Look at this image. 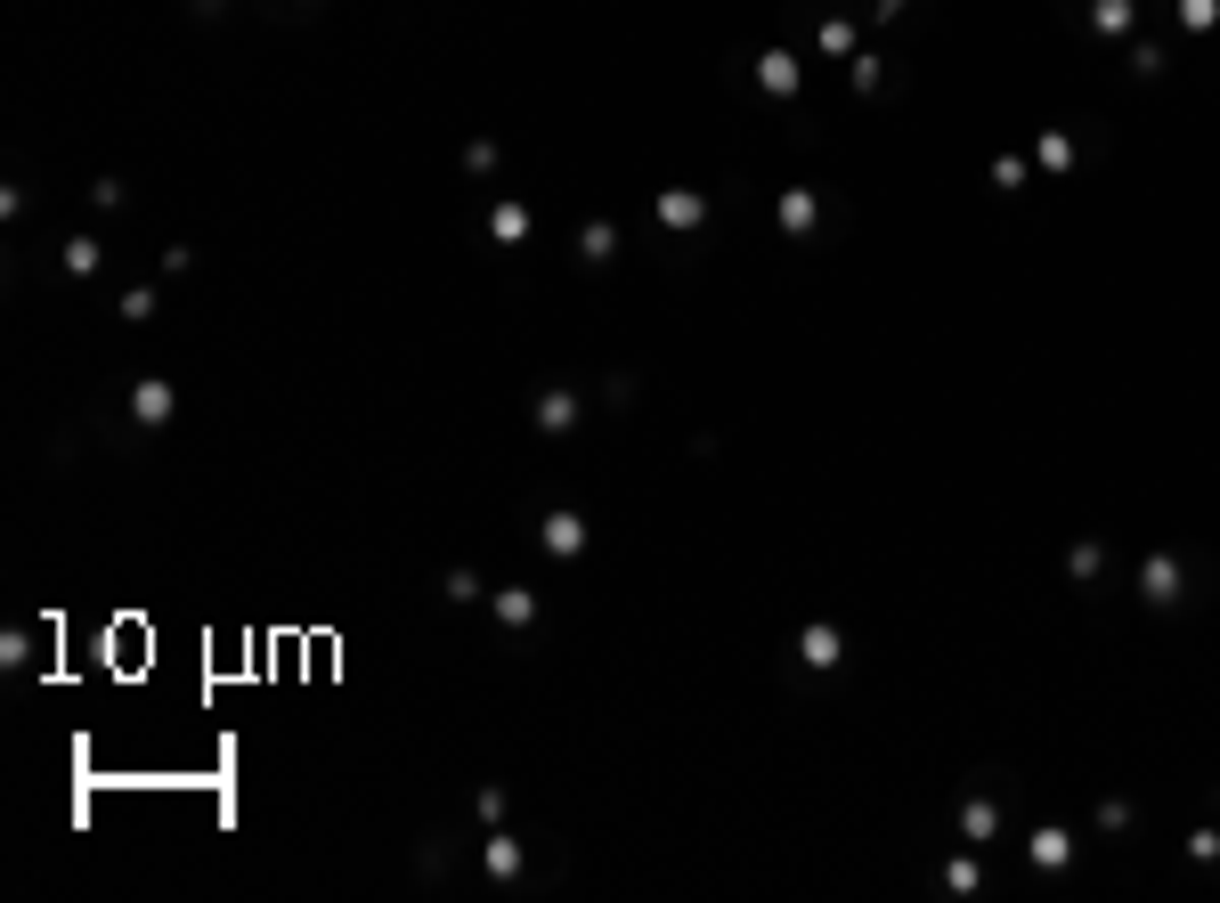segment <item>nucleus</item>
<instances>
[{
	"label": "nucleus",
	"mask_w": 1220,
	"mask_h": 903,
	"mask_svg": "<svg viewBox=\"0 0 1220 903\" xmlns=\"http://www.w3.org/2000/svg\"><path fill=\"white\" fill-rule=\"evenodd\" d=\"M171 407H179L171 383H139V391H131V415H139V424H171Z\"/></svg>",
	"instance_id": "1"
},
{
	"label": "nucleus",
	"mask_w": 1220,
	"mask_h": 903,
	"mask_svg": "<svg viewBox=\"0 0 1220 903\" xmlns=\"http://www.w3.org/2000/svg\"><path fill=\"white\" fill-rule=\"evenodd\" d=\"M488 236H505V245H521V236H529V212H521V204H497V212H488Z\"/></svg>",
	"instance_id": "2"
},
{
	"label": "nucleus",
	"mask_w": 1220,
	"mask_h": 903,
	"mask_svg": "<svg viewBox=\"0 0 1220 903\" xmlns=\"http://www.w3.org/2000/svg\"><path fill=\"white\" fill-rule=\"evenodd\" d=\"M529 611H537L529 586H497V619H505V627H529Z\"/></svg>",
	"instance_id": "3"
},
{
	"label": "nucleus",
	"mask_w": 1220,
	"mask_h": 903,
	"mask_svg": "<svg viewBox=\"0 0 1220 903\" xmlns=\"http://www.w3.org/2000/svg\"><path fill=\"white\" fill-rule=\"evenodd\" d=\"M537 424H545V432H562V424H578V399H570V391H545V407H537Z\"/></svg>",
	"instance_id": "4"
},
{
	"label": "nucleus",
	"mask_w": 1220,
	"mask_h": 903,
	"mask_svg": "<svg viewBox=\"0 0 1220 903\" xmlns=\"http://www.w3.org/2000/svg\"><path fill=\"white\" fill-rule=\"evenodd\" d=\"M545 546H554V554H578V546H586V529H578L570 513H554V521H545Z\"/></svg>",
	"instance_id": "5"
},
{
	"label": "nucleus",
	"mask_w": 1220,
	"mask_h": 903,
	"mask_svg": "<svg viewBox=\"0 0 1220 903\" xmlns=\"http://www.w3.org/2000/svg\"><path fill=\"white\" fill-rule=\"evenodd\" d=\"M488 871H497V879L521 871V847H513V838H488Z\"/></svg>",
	"instance_id": "6"
},
{
	"label": "nucleus",
	"mask_w": 1220,
	"mask_h": 903,
	"mask_svg": "<svg viewBox=\"0 0 1220 903\" xmlns=\"http://www.w3.org/2000/svg\"><path fill=\"white\" fill-rule=\"evenodd\" d=\"M66 269H74V277H90V269H98V245H90V236H74V245H66Z\"/></svg>",
	"instance_id": "7"
},
{
	"label": "nucleus",
	"mask_w": 1220,
	"mask_h": 903,
	"mask_svg": "<svg viewBox=\"0 0 1220 903\" xmlns=\"http://www.w3.org/2000/svg\"><path fill=\"white\" fill-rule=\"evenodd\" d=\"M806 659H814V668H830V659H838V635H830V627H814V635H806Z\"/></svg>",
	"instance_id": "8"
},
{
	"label": "nucleus",
	"mask_w": 1220,
	"mask_h": 903,
	"mask_svg": "<svg viewBox=\"0 0 1220 903\" xmlns=\"http://www.w3.org/2000/svg\"><path fill=\"white\" fill-rule=\"evenodd\" d=\"M440 594H448V602H472V594H480V578H472V570H448V578H440Z\"/></svg>",
	"instance_id": "9"
}]
</instances>
